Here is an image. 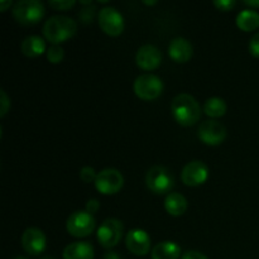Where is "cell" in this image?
<instances>
[{
  "label": "cell",
  "mask_w": 259,
  "mask_h": 259,
  "mask_svg": "<svg viewBox=\"0 0 259 259\" xmlns=\"http://www.w3.org/2000/svg\"><path fill=\"white\" fill-rule=\"evenodd\" d=\"M13 17L22 25H34L45 17V5L38 0H20L13 7Z\"/></svg>",
  "instance_id": "cell-3"
},
{
  "label": "cell",
  "mask_w": 259,
  "mask_h": 259,
  "mask_svg": "<svg viewBox=\"0 0 259 259\" xmlns=\"http://www.w3.org/2000/svg\"><path fill=\"white\" fill-rule=\"evenodd\" d=\"M249 52L250 55L259 58V33L254 34L249 42Z\"/></svg>",
  "instance_id": "cell-28"
},
{
  "label": "cell",
  "mask_w": 259,
  "mask_h": 259,
  "mask_svg": "<svg viewBox=\"0 0 259 259\" xmlns=\"http://www.w3.org/2000/svg\"><path fill=\"white\" fill-rule=\"evenodd\" d=\"M47 55V60L50 63L57 65V63L62 62L63 57H65V51L60 45H52L46 52Z\"/></svg>",
  "instance_id": "cell-22"
},
{
  "label": "cell",
  "mask_w": 259,
  "mask_h": 259,
  "mask_svg": "<svg viewBox=\"0 0 259 259\" xmlns=\"http://www.w3.org/2000/svg\"><path fill=\"white\" fill-rule=\"evenodd\" d=\"M95 218L88 211H78L72 212L68 217L67 223H66V229L68 234L75 238H85L90 235L95 229Z\"/></svg>",
  "instance_id": "cell-8"
},
{
  "label": "cell",
  "mask_w": 259,
  "mask_h": 259,
  "mask_svg": "<svg viewBox=\"0 0 259 259\" xmlns=\"http://www.w3.org/2000/svg\"><path fill=\"white\" fill-rule=\"evenodd\" d=\"M168 55L175 62L186 63L191 60L194 55V47L191 43L185 38L179 37L171 40L168 47Z\"/></svg>",
  "instance_id": "cell-15"
},
{
  "label": "cell",
  "mask_w": 259,
  "mask_h": 259,
  "mask_svg": "<svg viewBox=\"0 0 259 259\" xmlns=\"http://www.w3.org/2000/svg\"><path fill=\"white\" fill-rule=\"evenodd\" d=\"M172 116L180 125L189 128L201 118V106L190 94H179L171 105Z\"/></svg>",
  "instance_id": "cell-1"
},
{
  "label": "cell",
  "mask_w": 259,
  "mask_h": 259,
  "mask_svg": "<svg viewBox=\"0 0 259 259\" xmlns=\"http://www.w3.org/2000/svg\"><path fill=\"white\" fill-rule=\"evenodd\" d=\"M204 113L212 119L222 118L227 113V104L220 98H210L204 104Z\"/></svg>",
  "instance_id": "cell-21"
},
{
  "label": "cell",
  "mask_w": 259,
  "mask_h": 259,
  "mask_svg": "<svg viewBox=\"0 0 259 259\" xmlns=\"http://www.w3.org/2000/svg\"><path fill=\"white\" fill-rule=\"evenodd\" d=\"M0 104H2V109H0V116H2V118H4L10 108V100H9V98L7 96V94H5L4 90H0Z\"/></svg>",
  "instance_id": "cell-26"
},
{
  "label": "cell",
  "mask_w": 259,
  "mask_h": 259,
  "mask_svg": "<svg viewBox=\"0 0 259 259\" xmlns=\"http://www.w3.org/2000/svg\"><path fill=\"white\" fill-rule=\"evenodd\" d=\"M214 5L222 12H229L237 5L234 0H215Z\"/></svg>",
  "instance_id": "cell-27"
},
{
  "label": "cell",
  "mask_w": 259,
  "mask_h": 259,
  "mask_svg": "<svg viewBox=\"0 0 259 259\" xmlns=\"http://www.w3.org/2000/svg\"><path fill=\"white\" fill-rule=\"evenodd\" d=\"M20 51H22L23 55L30 58L38 57V56L47 52L45 40L38 35H28L27 38H24V40L20 45Z\"/></svg>",
  "instance_id": "cell-17"
},
{
  "label": "cell",
  "mask_w": 259,
  "mask_h": 259,
  "mask_svg": "<svg viewBox=\"0 0 259 259\" xmlns=\"http://www.w3.org/2000/svg\"><path fill=\"white\" fill-rule=\"evenodd\" d=\"M42 259H56V258H53V257H43Z\"/></svg>",
  "instance_id": "cell-35"
},
{
  "label": "cell",
  "mask_w": 259,
  "mask_h": 259,
  "mask_svg": "<svg viewBox=\"0 0 259 259\" xmlns=\"http://www.w3.org/2000/svg\"><path fill=\"white\" fill-rule=\"evenodd\" d=\"M46 240L45 233L38 228H28L24 230L22 235V247L28 254L30 255H39L40 253L45 252Z\"/></svg>",
  "instance_id": "cell-13"
},
{
  "label": "cell",
  "mask_w": 259,
  "mask_h": 259,
  "mask_svg": "<svg viewBox=\"0 0 259 259\" xmlns=\"http://www.w3.org/2000/svg\"><path fill=\"white\" fill-rule=\"evenodd\" d=\"M181 259H209L205 254L202 253L196 252V250H189V252L184 253Z\"/></svg>",
  "instance_id": "cell-30"
},
{
  "label": "cell",
  "mask_w": 259,
  "mask_h": 259,
  "mask_svg": "<svg viewBox=\"0 0 259 259\" xmlns=\"http://www.w3.org/2000/svg\"><path fill=\"white\" fill-rule=\"evenodd\" d=\"M77 32V23L66 15H53L43 25V35L52 45L66 42Z\"/></svg>",
  "instance_id": "cell-2"
},
{
  "label": "cell",
  "mask_w": 259,
  "mask_h": 259,
  "mask_svg": "<svg viewBox=\"0 0 259 259\" xmlns=\"http://www.w3.org/2000/svg\"><path fill=\"white\" fill-rule=\"evenodd\" d=\"M164 207L172 217H182L187 210V200L179 192H171L164 200Z\"/></svg>",
  "instance_id": "cell-19"
},
{
  "label": "cell",
  "mask_w": 259,
  "mask_h": 259,
  "mask_svg": "<svg viewBox=\"0 0 259 259\" xmlns=\"http://www.w3.org/2000/svg\"><path fill=\"white\" fill-rule=\"evenodd\" d=\"M12 5V2H0V10L2 12H5V9H7L8 7H10Z\"/></svg>",
  "instance_id": "cell-32"
},
{
  "label": "cell",
  "mask_w": 259,
  "mask_h": 259,
  "mask_svg": "<svg viewBox=\"0 0 259 259\" xmlns=\"http://www.w3.org/2000/svg\"><path fill=\"white\" fill-rule=\"evenodd\" d=\"M96 176H98V174L95 172V169L93 168V167H83V168H81L80 171V179L82 180L85 184H90V182H95L96 180Z\"/></svg>",
  "instance_id": "cell-25"
},
{
  "label": "cell",
  "mask_w": 259,
  "mask_h": 259,
  "mask_svg": "<svg viewBox=\"0 0 259 259\" xmlns=\"http://www.w3.org/2000/svg\"><path fill=\"white\" fill-rule=\"evenodd\" d=\"M48 4L55 10H68L75 7L76 2L75 0H71V2L70 0H50Z\"/></svg>",
  "instance_id": "cell-24"
},
{
  "label": "cell",
  "mask_w": 259,
  "mask_h": 259,
  "mask_svg": "<svg viewBox=\"0 0 259 259\" xmlns=\"http://www.w3.org/2000/svg\"><path fill=\"white\" fill-rule=\"evenodd\" d=\"M207 179H209V168L201 161L189 162L181 172V180L186 186H200L205 184Z\"/></svg>",
  "instance_id": "cell-11"
},
{
  "label": "cell",
  "mask_w": 259,
  "mask_h": 259,
  "mask_svg": "<svg viewBox=\"0 0 259 259\" xmlns=\"http://www.w3.org/2000/svg\"><path fill=\"white\" fill-rule=\"evenodd\" d=\"M99 27L105 34L110 37H118L124 32V17L116 8H101L98 14Z\"/></svg>",
  "instance_id": "cell-7"
},
{
  "label": "cell",
  "mask_w": 259,
  "mask_h": 259,
  "mask_svg": "<svg viewBox=\"0 0 259 259\" xmlns=\"http://www.w3.org/2000/svg\"><path fill=\"white\" fill-rule=\"evenodd\" d=\"M123 223L115 218H108L99 227L96 235H98V242L100 243L101 247H104L105 249H111L119 244L123 238Z\"/></svg>",
  "instance_id": "cell-6"
},
{
  "label": "cell",
  "mask_w": 259,
  "mask_h": 259,
  "mask_svg": "<svg viewBox=\"0 0 259 259\" xmlns=\"http://www.w3.org/2000/svg\"><path fill=\"white\" fill-rule=\"evenodd\" d=\"M95 10L96 8L94 7V5H91V7L89 8H83V9H81V12L78 13V19H80L83 24H90V23H93L94 17H95Z\"/></svg>",
  "instance_id": "cell-23"
},
{
  "label": "cell",
  "mask_w": 259,
  "mask_h": 259,
  "mask_svg": "<svg viewBox=\"0 0 259 259\" xmlns=\"http://www.w3.org/2000/svg\"><path fill=\"white\" fill-rule=\"evenodd\" d=\"M95 189L103 195L118 194L124 186V176L115 168H105L99 172L95 180Z\"/></svg>",
  "instance_id": "cell-9"
},
{
  "label": "cell",
  "mask_w": 259,
  "mask_h": 259,
  "mask_svg": "<svg viewBox=\"0 0 259 259\" xmlns=\"http://www.w3.org/2000/svg\"><path fill=\"white\" fill-rule=\"evenodd\" d=\"M14 259H27V258H23V257H18V258H14Z\"/></svg>",
  "instance_id": "cell-36"
},
{
  "label": "cell",
  "mask_w": 259,
  "mask_h": 259,
  "mask_svg": "<svg viewBox=\"0 0 259 259\" xmlns=\"http://www.w3.org/2000/svg\"><path fill=\"white\" fill-rule=\"evenodd\" d=\"M143 4H146V5H156L157 2H143Z\"/></svg>",
  "instance_id": "cell-34"
},
{
  "label": "cell",
  "mask_w": 259,
  "mask_h": 259,
  "mask_svg": "<svg viewBox=\"0 0 259 259\" xmlns=\"http://www.w3.org/2000/svg\"><path fill=\"white\" fill-rule=\"evenodd\" d=\"M104 259H120V257H119L116 253L111 252V253H108V254H105V257H104Z\"/></svg>",
  "instance_id": "cell-33"
},
{
  "label": "cell",
  "mask_w": 259,
  "mask_h": 259,
  "mask_svg": "<svg viewBox=\"0 0 259 259\" xmlns=\"http://www.w3.org/2000/svg\"><path fill=\"white\" fill-rule=\"evenodd\" d=\"M146 185L157 195L167 194L174 187L175 181L171 171L163 166H153L146 175Z\"/></svg>",
  "instance_id": "cell-5"
},
{
  "label": "cell",
  "mask_w": 259,
  "mask_h": 259,
  "mask_svg": "<svg viewBox=\"0 0 259 259\" xmlns=\"http://www.w3.org/2000/svg\"><path fill=\"white\" fill-rule=\"evenodd\" d=\"M136 62L141 70L153 71L162 63V52L154 45H144L137 51Z\"/></svg>",
  "instance_id": "cell-12"
},
{
  "label": "cell",
  "mask_w": 259,
  "mask_h": 259,
  "mask_svg": "<svg viewBox=\"0 0 259 259\" xmlns=\"http://www.w3.org/2000/svg\"><path fill=\"white\" fill-rule=\"evenodd\" d=\"M133 89L139 99L149 101L161 96L163 93V82L153 73H144L136 78Z\"/></svg>",
  "instance_id": "cell-4"
},
{
  "label": "cell",
  "mask_w": 259,
  "mask_h": 259,
  "mask_svg": "<svg viewBox=\"0 0 259 259\" xmlns=\"http://www.w3.org/2000/svg\"><path fill=\"white\" fill-rule=\"evenodd\" d=\"M181 257V248L175 242L158 243L152 249V259H179Z\"/></svg>",
  "instance_id": "cell-18"
},
{
  "label": "cell",
  "mask_w": 259,
  "mask_h": 259,
  "mask_svg": "<svg viewBox=\"0 0 259 259\" xmlns=\"http://www.w3.org/2000/svg\"><path fill=\"white\" fill-rule=\"evenodd\" d=\"M235 22L243 32H253L259 28V13L253 9H244L237 15Z\"/></svg>",
  "instance_id": "cell-20"
},
{
  "label": "cell",
  "mask_w": 259,
  "mask_h": 259,
  "mask_svg": "<svg viewBox=\"0 0 259 259\" xmlns=\"http://www.w3.org/2000/svg\"><path fill=\"white\" fill-rule=\"evenodd\" d=\"M100 209V202L98 201V200L96 199H91V200H89L88 202H86V210L85 211H88L89 214H95L96 211H98V210Z\"/></svg>",
  "instance_id": "cell-29"
},
{
  "label": "cell",
  "mask_w": 259,
  "mask_h": 259,
  "mask_svg": "<svg viewBox=\"0 0 259 259\" xmlns=\"http://www.w3.org/2000/svg\"><path fill=\"white\" fill-rule=\"evenodd\" d=\"M63 259H94V247L89 242H75L63 249Z\"/></svg>",
  "instance_id": "cell-16"
},
{
  "label": "cell",
  "mask_w": 259,
  "mask_h": 259,
  "mask_svg": "<svg viewBox=\"0 0 259 259\" xmlns=\"http://www.w3.org/2000/svg\"><path fill=\"white\" fill-rule=\"evenodd\" d=\"M126 248L131 253L138 257L147 255L151 250V238L143 229H133L125 238Z\"/></svg>",
  "instance_id": "cell-14"
},
{
  "label": "cell",
  "mask_w": 259,
  "mask_h": 259,
  "mask_svg": "<svg viewBox=\"0 0 259 259\" xmlns=\"http://www.w3.org/2000/svg\"><path fill=\"white\" fill-rule=\"evenodd\" d=\"M245 5H249V7L253 8H259V0H245Z\"/></svg>",
  "instance_id": "cell-31"
},
{
  "label": "cell",
  "mask_w": 259,
  "mask_h": 259,
  "mask_svg": "<svg viewBox=\"0 0 259 259\" xmlns=\"http://www.w3.org/2000/svg\"><path fill=\"white\" fill-rule=\"evenodd\" d=\"M199 138L207 146H219L227 138V128L214 119L205 120L199 126Z\"/></svg>",
  "instance_id": "cell-10"
}]
</instances>
